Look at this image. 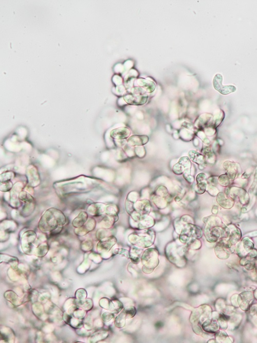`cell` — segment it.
Segmentation results:
<instances>
[{"label": "cell", "mask_w": 257, "mask_h": 343, "mask_svg": "<svg viewBox=\"0 0 257 343\" xmlns=\"http://www.w3.org/2000/svg\"><path fill=\"white\" fill-rule=\"evenodd\" d=\"M41 222L44 229L47 227V230L55 229L58 225H63L66 222L64 215L57 209H50L42 216Z\"/></svg>", "instance_id": "1"}, {"label": "cell", "mask_w": 257, "mask_h": 343, "mask_svg": "<svg viewBox=\"0 0 257 343\" xmlns=\"http://www.w3.org/2000/svg\"><path fill=\"white\" fill-rule=\"evenodd\" d=\"M222 77L221 75L217 74L215 75L214 79V86L218 90L223 94H227L235 90V88L232 86H223L222 85Z\"/></svg>", "instance_id": "3"}, {"label": "cell", "mask_w": 257, "mask_h": 343, "mask_svg": "<svg viewBox=\"0 0 257 343\" xmlns=\"http://www.w3.org/2000/svg\"><path fill=\"white\" fill-rule=\"evenodd\" d=\"M149 138L145 135H134L128 139V142L132 146H142L148 142Z\"/></svg>", "instance_id": "5"}, {"label": "cell", "mask_w": 257, "mask_h": 343, "mask_svg": "<svg viewBox=\"0 0 257 343\" xmlns=\"http://www.w3.org/2000/svg\"><path fill=\"white\" fill-rule=\"evenodd\" d=\"M137 83L140 87H141L147 92H153L156 88V84L153 82L143 78L138 79Z\"/></svg>", "instance_id": "6"}, {"label": "cell", "mask_w": 257, "mask_h": 343, "mask_svg": "<svg viewBox=\"0 0 257 343\" xmlns=\"http://www.w3.org/2000/svg\"><path fill=\"white\" fill-rule=\"evenodd\" d=\"M131 132L129 129L126 127H121L115 129L111 132L110 135L113 139L123 140L129 137Z\"/></svg>", "instance_id": "4"}, {"label": "cell", "mask_w": 257, "mask_h": 343, "mask_svg": "<svg viewBox=\"0 0 257 343\" xmlns=\"http://www.w3.org/2000/svg\"><path fill=\"white\" fill-rule=\"evenodd\" d=\"M206 186V185L205 184V183H200L198 184V189L199 192H200V193H203L205 191Z\"/></svg>", "instance_id": "9"}, {"label": "cell", "mask_w": 257, "mask_h": 343, "mask_svg": "<svg viewBox=\"0 0 257 343\" xmlns=\"http://www.w3.org/2000/svg\"><path fill=\"white\" fill-rule=\"evenodd\" d=\"M87 217V214L85 212L80 213L74 220V222H76L75 225H77V226H82L86 222Z\"/></svg>", "instance_id": "8"}, {"label": "cell", "mask_w": 257, "mask_h": 343, "mask_svg": "<svg viewBox=\"0 0 257 343\" xmlns=\"http://www.w3.org/2000/svg\"><path fill=\"white\" fill-rule=\"evenodd\" d=\"M124 98L128 104L133 105H141L147 102L148 94L141 87H134L126 92Z\"/></svg>", "instance_id": "2"}, {"label": "cell", "mask_w": 257, "mask_h": 343, "mask_svg": "<svg viewBox=\"0 0 257 343\" xmlns=\"http://www.w3.org/2000/svg\"><path fill=\"white\" fill-rule=\"evenodd\" d=\"M189 155L192 160L194 162L199 164L203 161V157L202 155L194 150H191L189 153Z\"/></svg>", "instance_id": "7"}, {"label": "cell", "mask_w": 257, "mask_h": 343, "mask_svg": "<svg viewBox=\"0 0 257 343\" xmlns=\"http://www.w3.org/2000/svg\"><path fill=\"white\" fill-rule=\"evenodd\" d=\"M205 178V176L204 174H200L198 176V177H197V178H196V179H197V181H198V183H201V181H202V180H203Z\"/></svg>", "instance_id": "10"}]
</instances>
